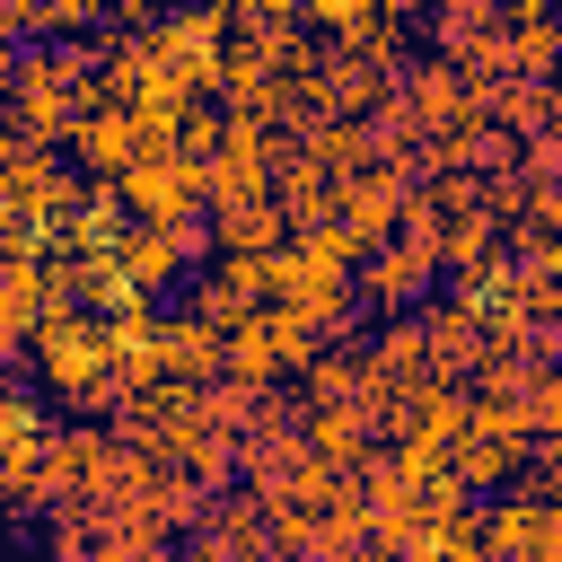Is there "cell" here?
Returning a JSON list of instances; mask_svg holds the SVG:
<instances>
[{
  "label": "cell",
  "instance_id": "19",
  "mask_svg": "<svg viewBox=\"0 0 562 562\" xmlns=\"http://www.w3.org/2000/svg\"><path fill=\"white\" fill-rule=\"evenodd\" d=\"M105 18H132V26H158V0H105Z\"/></svg>",
  "mask_w": 562,
  "mask_h": 562
},
{
  "label": "cell",
  "instance_id": "23",
  "mask_svg": "<svg viewBox=\"0 0 562 562\" xmlns=\"http://www.w3.org/2000/svg\"><path fill=\"white\" fill-rule=\"evenodd\" d=\"M0 360H18V342H9V325H0Z\"/></svg>",
  "mask_w": 562,
  "mask_h": 562
},
{
  "label": "cell",
  "instance_id": "12",
  "mask_svg": "<svg viewBox=\"0 0 562 562\" xmlns=\"http://www.w3.org/2000/svg\"><path fill=\"white\" fill-rule=\"evenodd\" d=\"M158 325H167V316H149V299H132V307L105 316V342H114V369L132 378V395L158 386Z\"/></svg>",
  "mask_w": 562,
  "mask_h": 562
},
{
  "label": "cell",
  "instance_id": "24",
  "mask_svg": "<svg viewBox=\"0 0 562 562\" xmlns=\"http://www.w3.org/2000/svg\"><path fill=\"white\" fill-rule=\"evenodd\" d=\"M474 9H509V0H474Z\"/></svg>",
  "mask_w": 562,
  "mask_h": 562
},
{
  "label": "cell",
  "instance_id": "4",
  "mask_svg": "<svg viewBox=\"0 0 562 562\" xmlns=\"http://www.w3.org/2000/svg\"><path fill=\"white\" fill-rule=\"evenodd\" d=\"M483 544L492 562H562V501L536 483L518 501H492L483 509Z\"/></svg>",
  "mask_w": 562,
  "mask_h": 562
},
{
  "label": "cell",
  "instance_id": "8",
  "mask_svg": "<svg viewBox=\"0 0 562 562\" xmlns=\"http://www.w3.org/2000/svg\"><path fill=\"white\" fill-rule=\"evenodd\" d=\"M422 334H430V360H439V378L448 386H465L492 351H483V316H474V299H430L422 307Z\"/></svg>",
  "mask_w": 562,
  "mask_h": 562
},
{
  "label": "cell",
  "instance_id": "25",
  "mask_svg": "<svg viewBox=\"0 0 562 562\" xmlns=\"http://www.w3.org/2000/svg\"><path fill=\"white\" fill-rule=\"evenodd\" d=\"M553 501H562V492H553Z\"/></svg>",
  "mask_w": 562,
  "mask_h": 562
},
{
  "label": "cell",
  "instance_id": "11",
  "mask_svg": "<svg viewBox=\"0 0 562 562\" xmlns=\"http://www.w3.org/2000/svg\"><path fill=\"white\" fill-rule=\"evenodd\" d=\"M430 44H439V61L474 70V61L501 44V9H474V0H439V9H430Z\"/></svg>",
  "mask_w": 562,
  "mask_h": 562
},
{
  "label": "cell",
  "instance_id": "18",
  "mask_svg": "<svg viewBox=\"0 0 562 562\" xmlns=\"http://www.w3.org/2000/svg\"><path fill=\"white\" fill-rule=\"evenodd\" d=\"M518 176H527V184H562V123H544V132L518 149Z\"/></svg>",
  "mask_w": 562,
  "mask_h": 562
},
{
  "label": "cell",
  "instance_id": "1",
  "mask_svg": "<svg viewBox=\"0 0 562 562\" xmlns=\"http://www.w3.org/2000/svg\"><path fill=\"white\" fill-rule=\"evenodd\" d=\"M35 378H44L70 413H123V404H132V378L114 369L105 316H88V307L35 325Z\"/></svg>",
  "mask_w": 562,
  "mask_h": 562
},
{
  "label": "cell",
  "instance_id": "7",
  "mask_svg": "<svg viewBox=\"0 0 562 562\" xmlns=\"http://www.w3.org/2000/svg\"><path fill=\"white\" fill-rule=\"evenodd\" d=\"M220 351H228V334H220V325H202L193 307H184V316H167V325H158V386H184V395L220 386Z\"/></svg>",
  "mask_w": 562,
  "mask_h": 562
},
{
  "label": "cell",
  "instance_id": "16",
  "mask_svg": "<svg viewBox=\"0 0 562 562\" xmlns=\"http://www.w3.org/2000/svg\"><path fill=\"white\" fill-rule=\"evenodd\" d=\"M378 9H386V0H299V18H307L316 35H334V44H351Z\"/></svg>",
  "mask_w": 562,
  "mask_h": 562
},
{
  "label": "cell",
  "instance_id": "13",
  "mask_svg": "<svg viewBox=\"0 0 562 562\" xmlns=\"http://www.w3.org/2000/svg\"><path fill=\"white\" fill-rule=\"evenodd\" d=\"M114 263H123V281H132L140 299H149V290H167L176 272H193V263H184V246H176V228H140V220L123 228V246H114Z\"/></svg>",
  "mask_w": 562,
  "mask_h": 562
},
{
  "label": "cell",
  "instance_id": "15",
  "mask_svg": "<svg viewBox=\"0 0 562 562\" xmlns=\"http://www.w3.org/2000/svg\"><path fill=\"white\" fill-rule=\"evenodd\" d=\"M334 202H342V184H334L325 167H307V158L281 167V220H290V237H299V228H325Z\"/></svg>",
  "mask_w": 562,
  "mask_h": 562
},
{
  "label": "cell",
  "instance_id": "14",
  "mask_svg": "<svg viewBox=\"0 0 562 562\" xmlns=\"http://www.w3.org/2000/svg\"><path fill=\"white\" fill-rule=\"evenodd\" d=\"M211 237H220V255H281V246H290L281 193H272V202H237V211H211Z\"/></svg>",
  "mask_w": 562,
  "mask_h": 562
},
{
  "label": "cell",
  "instance_id": "9",
  "mask_svg": "<svg viewBox=\"0 0 562 562\" xmlns=\"http://www.w3.org/2000/svg\"><path fill=\"white\" fill-rule=\"evenodd\" d=\"M299 430H307V448H316L334 474H360V457H369V439H378V413H369V404H307Z\"/></svg>",
  "mask_w": 562,
  "mask_h": 562
},
{
  "label": "cell",
  "instance_id": "2",
  "mask_svg": "<svg viewBox=\"0 0 562 562\" xmlns=\"http://www.w3.org/2000/svg\"><path fill=\"white\" fill-rule=\"evenodd\" d=\"M211 202V158H184V149H158L123 176V211L140 228H176V220H202Z\"/></svg>",
  "mask_w": 562,
  "mask_h": 562
},
{
  "label": "cell",
  "instance_id": "6",
  "mask_svg": "<svg viewBox=\"0 0 562 562\" xmlns=\"http://www.w3.org/2000/svg\"><path fill=\"white\" fill-rule=\"evenodd\" d=\"M430 281H439V263H430V255H413L404 237L360 255V299H369V307H386V316H422V307H430Z\"/></svg>",
  "mask_w": 562,
  "mask_h": 562
},
{
  "label": "cell",
  "instance_id": "20",
  "mask_svg": "<svg viewBox=\"0 0 562 562\" xmlns=\"http://www.w3.org/2000/svg\"><path fill=\"white\" fill-rule=\"evenodd\" d=\"M544 492H562V439H544Z\"/></svg>",
  "mask_w": 562,
  "mask_h": 562
},
{
  "label": "cell",
  "instance_id": "5",
  "mask_svg": "<svg viewBox=\"0 0 562 562\" xmlns=\"http://www.w3.org/2000/svg\"><path fill=\"white\" fill-rule=\"evenodd\" d=\"M70 158L97 176V184H123L140 158H149V140H140V123H132V105H88L79 123H70Z\"/></svg>",
  "mask_w": 562,
  "mask_h": 562
},
{
  "label": "cell",
  "instance_id": "21",
  "mask_svg": "<svg viewBox=\"0 0 562 562\" xmlns=\"http://www.w3.org/2000/svg\"><path fill=\"white\" fill-rule=\"evenodd\" d=\"M386 9H395V18H422V9H439V0H386Z\"/></svg>",
  "mask_w": 562,
  "mask_h": 562
},
{
  "label": "cell",
  "instance_id": "10",
  "mask_svg": "<svg viewBox=\"0 0 562 562\" xmlns=\"http://www.w3.org/2000/svg\"><path fill=\"white\" fill-rule=\"evenodd\" d=\"M527 457H536L527 439H509V430H492V422H465V439H457L448 474H457L465 492H483V483H509V474H518Z\"/></svg>",
  "mask_w": 562,
  "mask_h": 562
},
{
  "label": "cell",
  "instance_id": "22",
  "mask_svg": "<svg viewBox=\"0 0 562 562\" xmlns=\"http://www.w3.org/2000/svg\"><path fill=\"white\" fill-rule=\"evenodd\" d=\"M140 562H193V553H176V544H158V553H140Z\"/></svg>",
  "mask_w": 562,
  "mask_h": 562
},
{
  "label": "cell",
  "instance_id": "17",
  "mask_svg": "<svg viewBox=\"0 0 562 562\" xmlns=\"http://www.w3.org/2000/svg\"><path fill=\"white\" fill-rule=\"evenodd\" d=\"M53 422H44V404L26 395V386H9L0 378V448H26V439H44Z\"/></svg>",
  "mask_w": 562,
  "mask_h": 562
},
{
  "label": "cell",
  "instance_id": "3",
  "mask_svg": "<svg viewBox=\"0 0 562 562\" xmlns=\"http://www.w3.org/2000/svg\"><path fill=\"white\" fill-rule=\"evenodd\" d=\"M413 158H386V167H360V176H342V202H334V220L351 228V246L369 255V246H395V228H404V202H413Z\"/></svg>",
  "mask_w": 562,
  "mask_h": 562
}]
</instances>
